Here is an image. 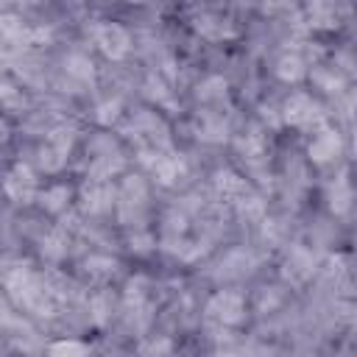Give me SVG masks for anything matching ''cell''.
<instances>
[{
	"instance_id": "5b68a950",
	"label": "cell",
	"mask_w": 357,
	"mask_h": 357,
	"mask_svg": "<svg viewBox=\"0 0 357 357\" xmlns=\"http://www.w3.org/2000/svg\"><path fill=\"white\" fill-rule=\"evenodd\" d=\"M310 153H312V159H318V162H324V159H329V156H335L337 153V137L332 134V131H326V134H321L315 142H312V148H310Z\"/></svg>"
},
{
	"instance_id": "9c48e42d",
	"label": "cell",
	"mask_w": 357,
	"mask_h": 357,
	"mask_svg": "<svg viewBox=\"0 0 357 357\" xmlns=\"http://www.w3.org/2000/svg\"><path fill=\"white\" fill-rule=\"evenodd\" d=\"M279 75L282 78H298L301 75V61L298 59H284L279 64Z\"/></svg>"
},
{
	"instance_id": "7a4b0ae2",
	"label": "cell",
	"mask_w": 357,
	"mask_h": 357,
	"mask_svg": "<svg viewBox=\"0 0 357 357\" xmlns=\"http://www.w3.org/2000/svg\"><path fill=\"white\" fill-rule=\"evenodd\" d=\"M209 312H212L215 318L226 321V324H234V321H240V298H237L234 293H220V296L212 301Z\"/></svg>"
},
{
	"instance_id": "ba28073f",
	"label": "cell",
	"mask_w": 357,
	"mask_h": 357,
	"mask_svg": "<svg viewBox=\"0 0 357 357\" xmlns=\"http://www.w3.org/2000/svg\"><path fill=\"white\" fill-rule=\"evenodd\" d=\"M67 67H70L73 75H89V73H92V64H89V59H84V56H73V59L67 61Z\"/></svg>"
},
{
	"instance_id": "3957f363",
	"label": "cell",
	"mask_w": 357,
	"mask_h": 357,
	"mask_svg": "<svg viewBox=\"0 0 357 357\" xmlns=\"http://www.w3.org/2000/svg\"><path fill=\"white\" fill-rule=\"evenodd\" d=\"M6 190H8L17 201L31 198V192H33V176H31V170H28V167H17V170L8 176Z\"/></svg>"
},
{
	"instance_id": "277c9868",
	"label": "cell",
	"mask_w": 357,
	"mask_h": 357,
	"mask_svg": "<svg viewBox=\"0 0 357 357\" xmlns=\"http://www.w3.org/2000/svg\"><path fill=\"white\" fill-rule=\"evenodd\" d=\"M315 117V103L304 95H293V100H287V120L290 123H307Z\"/></svg>"
},
{
	"instance_id": "8992f818",
	"label": "cell",
	"mask_w": 357,
	"mask_h": 357,
	"mask_svg": "<svg viewBox=\"0 0 357 357\" xmlns=\"http://www.w3.org/2000/svg\"><path fill=\"white\" fill-rule=\"evenodd\" d=\"M86 354V346L84 343H75V340H70V343H56L53 349H50V357H84Z\"/></svg>"
},
{
	"instance_id": "52a82bcc",
	"label": "cell",
	"mask_w": 357,
	"mask_h": 357,
	"mask_svg": "<svg viewBox=\"0 0 357 357\" xmlns=\"http://www.w3.org/2000/svg\"><path fill=\"white\" fill-rule=\"evenodd\" d=\"M64 201H67V190H64V187H53L47 195H42V204H45L47 209H59Z\"/></svg>"
},
{
	"instance_id": "6da1fadb",
	"label": "cell",
	"mask_w": 357,
	"mask_h": 357,
	"mask_svg": "<svg viewBox=\"0 0 357 357\" xmlns=\"http://www.w3.org/2000/svg\"><path fill=\"white\" fill-rule=\"evenodd\" d=\"M98 45L103 47V53H109L112 59H120L126 50H128V36L123 28L117 25H103L98 31Z\"/></svg>"
}]
</instances>
